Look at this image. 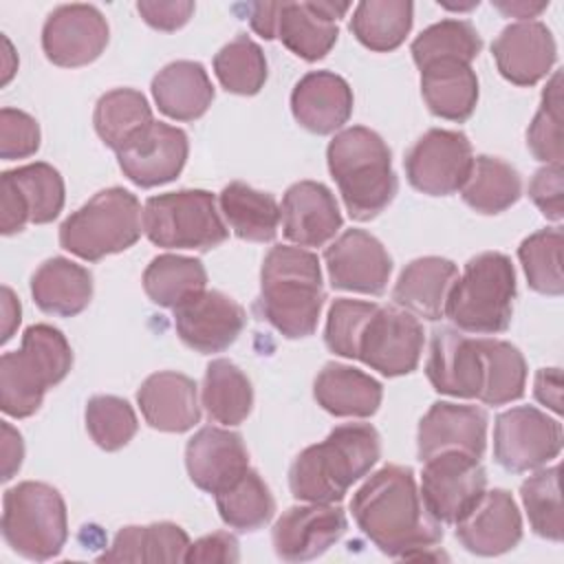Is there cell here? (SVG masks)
<instances>
[{
    "label": "cell",
    "mask_w": 564,
    "mask_h": 564,
    "mask_svg": "<svg viewBox=\"0 0 564 564\" xmlns=\"http://www.w3.org/2000/svg\"><path fill=\"white\" fill-rule=\"evenodd\" d=\"M313 397L333 416L366 419L379 410L383 388L364 370L328 361L313 381Z\"/></svg>",
    "instance_id": "cell-30"
},
{
    "label": "cell",
    "mask_w": 564,
    "mask_h": 564,
    "mask_svg": "<svg viewBox=\"0 0 564 564\" xmlns=\"http://www.w3.org/2000/svg\"><path fill=\"white\" fill-rule=\"evenodd\" d=\"M216 509L227 527L247 533L271 522L275 500L260 474L249 467L240 478L216 494Z\"/></svg>",
    "instance_id": "cell-41"
},
{
    "label": "cell",
    "mask_w": 564,
    "mask_h": 564,
    "mask_svg": "<svg viewBox=\"0 0 564 564\" xmlns=\"http://www.w3.org/2000/svg\"><path fill=\"white\" fill-rule=\"evenodd\" d=\"M333 289L381 295L392 273V258L386 247L364 229L344 231L324 251Z\"/></svg>",
    "instance_id": "cell-18"
},
{
    "label": "cell",
    "mask_w": 564,
    "mask_h": 564,
    "mask_svg": "<svg viewBox=\"0 0 564 564\" xmlns=\"http://www.w3.org/2000/svg\"><path fill=\"white\" fill-rule=\"evenodd\" d=\"M381 456L379 432L370 423H344L302 449L289 469V489L302 502H339Z\"/></svg>",
    "instance_id": "cell-2"
},
{
    "label": "cell",
    "mask_w": 564,
    "mask_h": 564,
    "mask_svg": "<svg viewBox=\"0 0 564 564\" xmlns=\"http://www.w3.org/2000/svg\"><path fill=\"white\" fill-rule=\"evenodd\" d=\"M247 324L245 308L223 291H203L174 308V328L181 341L200 352L227 350Z\"/></svg>",
    "instance_id": "cell-19"
},
{
    "label": "cell",
    "mask_w": 564,
    "mask_h": 564,
    "mask_svg": "<svg viewBox=\"0 0 564 564\" xmlns=\"http://www.w3.org/2000/svg\"><path fill=\"white\" fill-rule=\"evenodd\" d=\"M152 97L163 115L176 121L200 119L214 101V86L203 64L176 59L152 79Z\"/></svg>",
    "instance_id": "cell-31"
},
{
    "label": "cell",
    "mask_w": 564,
    "mask_h": 564,
    "mask_svg": "<svg viewBox=\"0 0 564 564\" xmlns=\"http://www.w3.org/2000/svg\"><path fill=\"white\" fill-rule=\"evenodd\" d=\"M482 357V390L478 399L485 405H505L524 394L527 361L522 352L496 337L476 339Z\"/></svg>",
    "instance_id": "cell-40"
},
{
    "label": "cell",
    "mask_w": 564,
    "mask_h": 564,
    "mask_svg": "<svg viewBox=\"0 0 564 564\" xmlns=\"http://www.w3.org/2000/svg\"><path fill=\"white\" fill-rule=\"evenodd\" d=\"M421 95L434 117L460 123L478 104V77L467 62L438 59L421 68Z\"/></svg>",
    "instance_id": "cell-32"
},
{
    "label": "cell",
    "mask_w": 564,
    "mask_h": 564,
    "mask_svg": "<svg viewBox=\"0 0 564 564\" xmlns=\"http://www.w3.org/2000/svg\"><path fill=\"white\" fill-rule=\"evenodd\" d=\"M423 339V326L412 313L377 304L357 339V359L383 377L410 375L419 366Z\"/></svg>",
    "instance_id": "cell-13"
},
{
    "label": "cell",
    "mask_w": 564,
    "mask_h": 564,
    "mask_svg": "<svg viewBox=\"0 0 564 564\" xmlns=\"http://www.w3.org/2000/svg\"><path fill=\"white\" fill-rule=\"evenodd\" d=\"M458 278V267L441 256H423L405 264L399 273L392 300L399 308L412 313L414 317H423L436 322L445 317L447 295Z\"/></svg>",
    "instance_id": "cell-29"
},
{
    "label": "cell",
    "mask_w": 564,
    "mask_h": 564,
    "mask_svg": "<svg viewBox=\"0 0 564 564\" xmlns=\"http://www.w3.org/2000/svg\"><path fill=\"white\" fill-rule=\"evenodd\" d=\"M194 2L189 0H143L137 2L139 15L156 31H176L187 24L194 13Z\"/></svg>",
    "instance_id": "cell-52"
},
{
    "label": "cell",
    "mask_w": 564,
    "mask_h": 564,
    "mask_svg": "<svg viewBox=\"0 0 564 564\" xmlns=\"http://www.w3.org/2000/svg\"><path fill=\"white\" fill-rule=\"evenodd\" d=\"M516 291V271L509 256L482 251L456 278L447 295L445 317L463 333H502L511 324Z\"/></svg>",
    "instance_id": "cell-6"
},
{
    "label": "cell",
    "mask_w": 564,
    "mask_h": 564,
    "mask_svg": "<svg viewBox=\"0 0 564 564\" xmlns=\"http://www.w3.org/2000/svg\"><path fill=\"white\" fill-rule=\"evenodd\" d=\"M40 148L37 121L18 108L0 110V156L4 161L26 159Z\"/></svg>",
    "instance_id": "cell-50"
},
{
    "label": "cell",
    "mask_w": 564,
    "mask_h": 564,
    "mask_svg": "<svg viewBox=\"0 0 564 564\" xmlns=\"http://www.w3.org/2000/svg\"><path fill=\"white\" fill-rule=\"evenodd\" d=\"M414 4L408 0H364L350 18L352 35L375 53H390L412 29Z\"/></svg>",
    "instance_id": "cell-38"
},
{
    "label": "cell",
    "mask_w": 564,
    "mask_h": 564,
    "mask_svg": "<svg viewBox=\"0 0 564 564\" xmlns=\"http://www.w3.org/2000/svg\"><path fill=\"white\" fill-rule=\"evenodd\" d=\"M482 48L476 26L467 20H441L423 29L410 44V53L419 70L438 59H460L471 64Z\"/></svg>",
    "instance_id": "cell-43"
},
{
    "label": "cell",
    "mask_w": 564,
    "mask_h": 564,
    "mask_svg": "<svg viewBox=\"0 0 564 564\" xmlns=\"http://www.w3.org/2000/svg\"><path fill=\"white\" fill-rule=\"evenodd\" d=\"M375 308H377V302L337 297L330 304L326 315V328H324L326 348L339 357L357 359V339L361 335L366 319L372 315Z\"/></svg>",
    "instance_id": "cell-49"
},
{
    "label": "cell",
    "mask_w": 564,
    "mask_h": 564,
    "mask_svg": "<svg viewBox=\"0 0 564 564\" xmlns=\"http://www.w3.org/2000/svg\"><path fill=\"white\" fill-rule=\"evenodd\" d=\"M73 366V350L64 333L51 324H33L22 335L20 350L0 357V408L26 419L35 414L46 390L57 386Z\"/></svg>",
    "instance_id": "cell-5"
},
{
    "label": "cell",
    "mask_w": 564,
    "mask_h": 564,
    "mask_svg": "<svg viewBox=\"0 0 564 564\" xmlns=\"http://www.w3.org/2000/svg\"><path fill=\"white\" fill-rule=\"evenodd\" d=\"M189 535L174 522L128 524L117 531L99 562H185Z\"/></svg>",
    "instance_id": "cell-34"
},
{
    "label": "cell",
    "mask_w": 564,
    "mask_h": 564,
    "mask_svg": "<svg viewBox=\"0 0 564 564\" xmlns=\"http://www.w3.org/2000/svg\"><path fill=\"white\" fill-rule=\"evenodd\" d=\"M529 196L544 218L560 223L564 216V170L562 163H546L535 170L529 183Z\"/></svg>",
    "instance_id": "cell-51"
},
{
    "label": "cell",
    "mask_w": 564,
    "mask_h": 564,
    "mask_svg": "<svg viewBox=\"0 0 564 564\" xmlns=\"http://www.w3.org/2000/svg\"><path fill=\"white\" fill-rule=\"evenodd\" d=\"M31 295L40 311L57 317L82 313L93 297V275L86 267L55 256L31 275Z\"/></svg>",
    "instance_id": "cell-33"
},
{
    "label": "cell",
    "mask_w": 564,
    "mask_h": 564,
    "mask_svg": "<svg viewBox=\"0 0 564 564\" xmlns=\"http://www.w3.org/2000/svg\"><path fill=\"white\" fill-rule=\"evenodd\" d=\"M560 368H540L533 383L535 399L551 408L555 414L562 412V381H560Z\"/></svg>",
    "instance_id": "cell-55"
},
{
    "label": "cell",
    "mask_w": 564,
    "mask_h": 564,
    "mask_svg": "<svg viewBox=\"0 0 564 564\" xmlns=\"http://www.w3.org/2000/svg\"><path fill=\"white\" fill-rule=\"evenodd\" d=\"M326 161L350 218L372 220L397 196L399 181L392 170V154L375 130L366 126L344 128L330 139Z\"/></svg>",
    "instance_id": "cell-4"
},
{
    "label": "cell",
    "mask_w": 564,
    "mask_h": 564,
    "mask_svg": "<svg viewBox=\"0 0 564 564\" xmlns=\"http://www.w3.org/2000/svg\"><path fill=\"white\" fill-rule=\"evenodd\" d=\"M280 220L284 238L300 247H324L344 223L333 192L317 181H297L284 192Z\"/></svg>",
    "instance_id": "cell-24"
},
{
    "label": "cell",
    "mask_w": 564,
    "mask_h": 564,
    "mask_svg": "<svg viewBox=\"0 0 564 564\" xmlns=\"http://www.w3.org/2000/svg\"><path fill=\"white\" fill-rule=\"evenodd\" d=\"M425 375L441 394L478 399L482 390V357L476 339L452 326L432 330Z\"/></svg>",
    "instance_id": "cell-21"
},
{
    "label": "cell",
    "mask_w": 564,
    "mask_h": 564,
    "mask_svg": "<svg viewBox=\"0 0 564 564\" xmlns=\"http://www.w3.org/2000/svg\"><path fill=\"white\" fill-rule=\"evenodd\" d=\"M352 88L330 70L306 73L291 93L295 121L313 134H333L352 115Z\"/></svg>",
    "instance_id": "cell-28"
},
{
    "label": "cell",
    "mask_w": 564,
    "mask_h": 564,
    "mask_svg": "<svg viewBox=\"0 0 564 564\" xmlns=\"http://www.w3.org/2000/svg\"><path fill=\"white\" fill-rule=\"evenodd\" d=\"M137 403L145 423L159 432H187L200 421L196 381L176 370L150 375L137 390Z\"/></svg>",
    "instance_id": "cell-27"
},
{
    "label": "cell",
    "mask_w": 564,
    "mask_h": 564,
    "mask_svg": "<svg viewBox=\"0 0 564 564\" xmlns=\"http://www.w3.org/2000/svg\"><path fill=\"white\" fill-rule=\"evenodd\" d=\"M520 498L533 533L551 542H562L560 467L553 465L529 476L520 485Z\"/></svg>",
    "instance_id": "cell-46"
},
{
    "label": "cell",
    "mask_w": 564,
    "mask_h": 564,
    "mask_svg": "<svg viewBox=\"0 0 564 564\" xmlns=\"http://www.w3.org/2000/svg\"><path fill=\"white\" fill-rule=\"evenodd\" d=\"M2 538L22 557L44 562L66 544L68 516L62 494L35 480L18 482L2 498Z\"/></svg>",
    "instance_id": "cell-8"
},
{
    "label": "cell",
    "mask_w": 564,
    "mask_h": 564,
    "mask_svg": "<svg viewBox=\"0 0 564 564\" xmlns=\"http://www.w3.org/2000/svg\"><path fill=\"white\" fill-rule=\"evenodd\" d=\"M143 234L163 249L207 251L227 240L229 229L207 189H178L150 196L143 205Z\"/></svg>",
    "instance_id": "cell-9"
},
{
    "label": "cell",
    "mask_w": 564,
    "mask_h": 564,
    "mask_svg": "<svg viewBox=\"0 0 564 564\" xmlns=\"http://www.w3.org/2000/svg\"><path fill=\"white\" fill-rule=\"evenodd\" d=\"M207 286V271L198 258L178 253H163L150 260L143 271L145 295L163 308H176L203 293Z\"/></svg>",
    "instance_id": "cell-37"
},
{
    "label": "cell",
    "mask_w": 564,
    "mask_h": 564,
    "mask_svg": "<svg viewBox=\"0 0 564 564\" xmlns=\"http://www.w3.org/2000/svg\"><path fill=\"white\" fill-rule=\"evenodd\" d=\"M326 293L319 258L302 247L275 245L262 260L258 308L284 337L302 339L315 333Z\"/></svg>",
    "instance_id": "cell-3"
},
{
    "label": "cell",
    "mask_w": 564,
    "mask_h": 564,
    "mask_svg": "<svg viewBox=\"0 0 564 564\" xmlns=\"http://www.w3.org/2000/svg\"><path fill=\"white\" fill-rule=\"evenodd\" d=\"M110 29L104 13L93 4H59L42 26V51L62 68L95 62L108 46Z\"/></svg>",
    "instance_id": "cell-15"
},
{
    "label": "cell",
    "mask_w": 564,
    "mask_h": 564,
    "mask_svg": "<svg viewBox=\"0 0 564 564\" xmlns=\"http://www.w3.org/2000/svg\"><path fill=\"white\" fill-rule=\"evenodd\" d=\"M500 75L516 86H533L544 79L557 57L553 33L538 20L513 22L491 44Z\"/></svg>",
    "instance_id": "cell-23"
},
{
    "label": "cell",
    "mask_w": 564,
    "mask_h": 564,
    "mask_svg": "<svg viewBox=\"0 0 564 564\" xmlns=\"http://www.w3.org/2000/svg\"><path fill=\"white\" fill-rule=\"evenodd\" d=\"M187 154L189 141L181 128L152 121L117 150V161L128 181L139 187H156L181 174Z\"/></svg>",
    "instance_id": "cell-16"
},
{
    "label": "cell",
    "mask_w": 564,
    "mask_h": 564,
    "mask_svg": "<svg viewBox=\"0 0 564 564\" xmlns=\"http://www.w3.org/2000/svg\"><path fill=\"white\" fill-rule=\"evenodd\" d=\"M494 7H496L498 11H502L505 15L520 18V22H524V20H529V18L540 15V13L549 7V2H527V0H505V2H502V0H496Z\"/></svg>",
    "instance_id": "cell-58"
},
{
    "label": "cell",
    "mask_w": 564,
    "mask_h": 564,
    "mask_svg": "<svg viewBox=\"0 0 564 564\" xmlns=\"http://www.w3.org/2000/svg\"><path fill=\"white\" fill-rule=\"evenodd\" d=\"M454 527L456 540L465 551L482 557L502 555L522 540V516L507 489L485 491L474 509Z\"/></svg>",
    "instance_id": "cell-22"
},
{
    "label": "cell",
    "mask_w": 564,
    "mask_h": 564,
    "mask_svg": "<svg viewBox=\"0 0 564 564\" xmlns=\"http://www.w3.org/2000/svg\"><path fill=\"white\" fill-rule=\"evenodd\" d=\"M185 467L198 489L216 496L249 469V454L240 434L207 425L187 441Z\"/></svg>",
    "instance_id": "cell-25"
},
{
    "label": "cell",
    "mask_w": 564,
    "mask_h": 564,
    "mask_svg": "<svg viewBox=\"0 0 564 564\" xmlns=\"http://www.w3.org/2000/svg\"><path fill=\"white\" fill-rule=\"evenodd\" d=\"M64 207V178L42 161L7 170L0 174V229L4 236L18 234L26 223L46 225Z\"/></svg>",
    "instance_id": "cell-12"
},
{
    "label": "cell",
    "mask_w": 564,
    "mask_h": 564,
    "mask_svg": "<svg viewBox=\"0 0 564 564\" xmlns=\"http://www.w3.org/2000/svg\"><path fill=\"white\" fill-rule=\"evenodd\" d=\"M220 212L231 231L249 242H271L280 225V205L273 194L234 181L220 192Z\"/></svg>",
    "instance_id": "cell-35"
},
{
    "label": "cell",
    "mask_w": 564,
    "mask_h": 564,
    "mask_svg": "<svg viewBox=\"0 0 564 564\" xmlns=\"http://www.w3.org/2000/svg\"><path fill=\"white\" fill-rule=\"evenodd\" d=\"M152 108L143 93L134 88H115L104 93L93 112L95 132L115 152L141 128L152 123Z\"/></svg>",
    "instance_id": "cell-42"
},
{
    "label": "cell",
    "mask_w": 564,
    "mask_h": 564,
    "mask_svg": "<svg viewBox=\"0 0 564 564\" xmlns=\"http://www.w3.org/2000/svg\"><path fill=\"white\" fill-rule=\"evenodd\" d=\"M245 9L251 29L264 40H273L278 33L280 2H249L245 4Z\"/></svg>",
    "instance_id": "cell-56"
},
{
    "label": "cell",
    "mask_w": 564,
    "mask_h": 564,
    "mask_svg": "<svg viewBox=\"0 0 564 564\" xmlns=\"http://www.w3.org/2000/svg\"><path fill=\"white\" fill-rule=\"evenodd\" d=\"M348 529L346 513L335 502L289 507L273 524L275 555L286 562H308L324 555Z\"/></svg>",
    "instance_id": "cell-17"
},
{
    "label": "cell",
    "mask_w": 564,
    "mask_h": 564,
    "mask_svg": "<svg viewBox=\"0 0 564 564\" xmlns=\"http://www.w3.org/2000/svg\"><path fill=\"white\" fill-rule=\"evenodd\" d=\"M522 194V178L518 170L489 154H480L471 163V172L460 187V196L467 207L478 214L494 216L518 203Z\"/></svg>",
    "instance_id": "cell-36"
},
{
    "label": "cell",
    "mask_w": 564,
    "mask_h": 564,
    "mask_svg": "<svg viewBox=\"0 0 564 564\" xmlns=\"http://www.w3.org/2000/svg\"><path fill=\"white\" fill-rule=\"evenodd\" d=\"M527 282L542 295H562V229L546 227L527 236L518 247Z\"/></svg>",
    "instance_id": "cell-45"
},
{
    "label": "cell",
    "mask_w": 564,
    "mask_h": 564,
    "mask_svg": "<svg viewBox=\"0 0 564 564\" xmlns=\"http://www.w3.org/2000/svg\"><path fill=\"white\" fill-rule=\"evenodd\" d=\"M214 73L227 93L245 97L260 93L269 75L262 48L245 33L236 35L216 53Z\"/></svg>",
    "instance_id": "cell-44"
},
{
    "label": "cell",
    "mask_w": 564,
    "mask_h": 564,
    "mask_svg": "<svg viewBox=\"0 0 564 564\" xmlns=\"http://www.w3.org/2000/svg\"><path fill=\"white\" fill-rule=\"evenodd\" d=\"M350 9L348 2H280L275 37L297 57L317 62L330 53L339 37L337 20Z\"/></svg>",
    "instance_id": "cell-26"
},
{
    "label": "cell",
    "mask_w": 564,
    "mask_h": 564,
    "mask_svg": "<svg viewBox=\"0 0 564 564\" xmlns=\"http://www.w3.org/2000/svg\"><path fill=\"white\" fill-rule=\"evenodd\" d=\"M240 560L238 540L227 531H216L189 542L185 562H223L234 564Z\"/></svg>",
    "instance_id": "cell-53"
},
{
    "label": "cell",
    "mask_w": 564,
    "mask_h": 564,
    "mask_svg": "<svg viewBox=\"0 0 564 564\" xmlns=\"http://www.w3.org/2000/svg\"><path fill=\"white\" fill-rule=\"evenodd\" d=\"M86 432L97 447L117 452L137 434V414L132 405L115 394H97L86 403Z\"/></svg>",
    "instance_id": "cell-47"
},
{
    "label": "cell",
    "mask_w": 564,
    "mask_h": 564,
    "mask_svg": "<svg viewBox=\"0 0 564 564\" xmlns=\"http://www.w3.org/2000/svg\"><path fill=\"white\" fill-rule=\"evenodd\" d=\"M562 452V425L533 405L505 410L494 423V458L511 471L522 474L544 467Z\"/></svg>",
    "instance_id": "cell-11"
},
{
    "label": "cell",
    "mask_w": 564,
    "mask_h": 564,
    "mask_svg": "<svg viewBox=\"0 0 564 564\" xmlns=\"http://www.w3.org/2000/svg\"><path fill=\"white\" fill-rule=\"evenodd\" d=\"M203 408L223 425H240L253 408L249 377L229 359L209 361L203 377Z\"/></svg>",
    "instance_id": "cell-39"
},
{
    "label": "cell",
    "mask_w": 564,
    "mask_h": 564,
    "mask_svg": "<svg viewBox=\"0 0 564 564\" xmlns=\"http://www.w3.org/2000/svg\"><path fill=\"white\" fill-rule=\"evenodd\" d=\"M527 148L546 163H562V73L555 70L542 90L540 108L527 130Z\"/></svg>",
    "instance_id": "cell-48"
},
{
    "label": "cell",
    "mask_w": 564,
    "mask_h": 564,
    "mask_svg": "<svg viewBox=\"0 0 564 564\" xmlns=\"http://www.w3.org/2000/svg\"><path fill=\"white\" fill-rule=\"evenodd\" d=\"M143 227L139 198L123 187L97 192L59 225V247L73 256L97 262L130 249Z\"/></svg>",
    "instance_id": "cell-7"
},
{
    "label": "cell",
    "mask_w": 564,
    "mask_h": 564,
    "mask_svg": "<svg viewBox=\"0 0 564 564\" xmlns=\"http://www.w3.org/2000/svg\"><path fill=\"white\" fill-rule=\"evenodd\" d=\"M487 491L480 458L463 452H443L423 460L421 500L441 524H456Z\"/></svg>",
    "instance_id": "cell-10"
},
{
    "label": "cell",
    "mask_w": 564,
    "mask_h": 564,
    "mask_svg": "<svg viewBox=\"0 0 564 564\" xmlns=\"http://www.w3.org/2000/svg\"><path fill=\"white\" fill-rule=\"evenodd\" d=\"M487 447V412L478 405L436 401L419 421L416 454L427 460L443 452H463L480 458Z\"/></svg>",
    "instance_id": "cell-20"
},
{
    "label": "cell",
    "mask_w": 564,
    "mask_h": 564,
    "mask_svg": "<svg viewBox=\"0 0 564 564\" xmlns=\"http://www.w3.org/2000/svg\"><path fill=\"white\" fill-rule=\"evenodd\" d=\"M474 154L469 139L458 130L432 128L414 141L403 165L408 183L427 196H449L460 192Z\"/></svg>",
    "instance_id": "cell-14"
},
{
    "label": "cell",
    "mask_w": 564,
    "mask_h": 564,
    "mask_svg": "<svg viewBox=\"0 0 564 564\" xmlns=\"http://www.w3.org/2000/svg\"><path fill=\"white\" fill-rule=\"evenodd\" d=\"M0 311H2V344L9 341L13 337V330L20 324V315H22V306L18 302V297L13 295V291L9 286H2V302H0Z\"/></svg>",
    "instance_id": "cell-57"
},
{
    "label": "cell",
    "mask_w": 564,
    "mask_h": 564,
    "mask_svg": "<svg viewBox=\"0 0 564 564\" xmlns=\"http://www.w3.org/2000/svg\"><path fill=\"white\" fill-rule=\"evenodd\" d=\"M350 511L359 531L388 557H425L443 540V524L427 513L414 471L403 465L370 474L355 491Z\"/></svg>",
    "instance_id": "cell-1"
},
{
    "label": "cell",
    "mask_w": 564,
    "mask_h": 564,
    "mask_svg": "<svg viewBox=\"0 0 564 564\" xmlns=\"http://www.w3.org/2000/svg\"><path fill=\"white\" fill-rule=\"evenodd\" d=\"M2 445H0V458H2V480H11L13 474L20 469L24 458V443L18 430L11 427V423L2 421Z\"/></svg>",
    "instance_id": "cell-54"
}]
</instances>
